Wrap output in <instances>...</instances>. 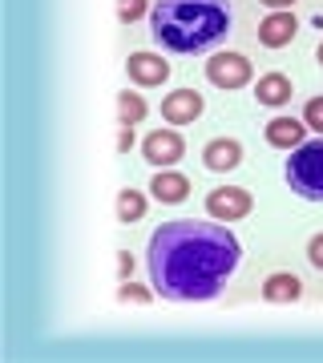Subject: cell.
Masks as SVG:
<instances>
[{
  "instance_id": "52a82bcc",
  "label": "cell",
  "mask_w": 323,
  "mask_h": 363,
  "mask_svg": "<svg viewBox=\"0 0 323 363\" xmlns=\"http://www.w3.org/2000/svg\"><path fill=\"white\" fill-rule=\"evenodd\" d=\"M142 157L158 169H170L174 162L186 157V138L178 133V125H170V130H150L142 138Z\"/></svg>"
},
{
  "instance_id": "5b68a950",
  "label": "cell",
  "mask_w": 323,
  "mask_h": 363,
  "mask_svg": "<svg viewBox=\"0 0 323 363\" xmlns=\"http://www.w3.org/2000/svg\"><path fill=\"white\" fill-rule=\"evenodd\" d=\"M255 210V194L251 190H243V186H214L207 194V214L214 222H239V218H246Z\"/></svg>"
},
{
  "instance_id": "8fae6325",
  "label": "cell",
  "mask_w": 323,
  "mask_h": 363,
  "mask_svg": "<svg viewBox=\"0 0 323 363\" xmlns=\"http://www.w3.org/2000/svg\"><path fill=\"white\" fill-rule=\"evenodd\" d=\"M202 166L210 174H231V169L243 166V142L239 138H210L202 145Z\"/></svg>"
},
{
  "instance_id": "603a6c76",
  "label": "cell",
  "mask_w": 323,
  "mask_h": 363,
  "mask_svg": "<svg viewBox=\"0 0 323 363\" xmlns=\"http://www.w3.org/2000/svg\"><path fill=\"white\" fill-rule=\"evenodd\" d=\"M258 4H267V9H295V0H258Z\"/></svg>"
},
{
  "instance_id": "e0dca14e",
  "label": "cell",
  "mask_w": 323,
  "mask_h": 363,
  "mask_svg": "<svg viewBox=\"0 0 323 363\" xmlns=\"http://www.w3.org/2000/svg\"><path fill=\"white\" fill-rule=\"evenodd\" d=\"M154 286H142L133 283V279H126V283H117V303H138V307H146V303H154Z\"/></svg>"
},
{
  "instance_id": "44dd1931",
  "label": "cell",
  "mask_w": 323,
  "mask_h": 363,
  "mask_svg": "<svg viewBox=\"0 0 323 363\" xmlns=\"http://www.w3.org/2000/svg\"><path fill=\"white\" fill-rule=\"evenodd\" d=\"M133 279V255L129 250H117V283Z\"/></svg>"
},
{
  "instance_id": "9a60e30c",
  "label": "cell",
  "mask_w": 323,
  "mask_h": 363,
  "mask_svg": "<svg viewBox=\"0 0 323 363\" xmlns=\"http://www.w3.org/2000/svg\"><path fill=\"white\" fill-rule=\"evenodd\" d=\"M146 210H150V198H146L142 190H133V186H126V190L117 194V202H114V214H117V222H121V226L142 222Z\"/></svg>"
},
{
  "instance_id": "ffe728a7",
  "label": "cell",
  "mask_w": 323,
  "mask_h": 363,
  "mask_svg": "<svg viewBox=\"0 0 323 363\" xmlns=\"http://www.w3.org/2000/svg\"><path fill=\"white\" fill-rule=\"evenodd\" d=\"M307 262L315 267V271H323V230L307 238Z\"/></svg>"
},
{
  "instance_id": "5bb4252c",
  "label": "cell",
  "mask_w": 323,
  "mask_h": 363,
  "mask_svg": "<svg viewBox=\"0 0 323 363\" xmlns=\"http://www.w3.org/2000/svg\"><path fill=\"white\" fill-rule=\"evenodd\" d=\"M258 295L267 298V303H299L303 298V279L291 271H271L263 279V291Z\"/></svg>"
},
{
  "instance_id": "8992f818",
  "label": "cell",
  "mask_w": 323,
  "mask_h": 363,
  "mask_svg": "<svg viewBox=\"0 0 323 363\" xmlns=\"http://www.w3.org/2000/svg\"><path fill=\"white\" fill-rule=\"evenodd\" d=\"M126 77L133 89H158L170 81V61L154 49H138L126 57Z\"/></svg>"
},
{
  "instance_id": "2e32d148",
  "label": "cell",
  "mask_w": 323,
  "mask_h": 363,
  "mask_svg": "<svg viewBox=\"0 0 323 363\" xmlns=\"http://www.w3.org/2000/svg\"><path fill=\"white\" fill-rule=\"evenodd\" d=\"M146 113H150V105H146V97L138 89L117 93V125H138Z\"/></svg>"
},
{
  "instance_id": "7a4b0ae2",
  "label": "cell",
  "mask_w": 323,
  "mask_h": 363,
  "mask_svg": "<svg viewBox=\"0 0 323 363\" xmlns=\"http://www.w3.org/2000/svg\"><path fill=\"white\" fill-rule=\"evenodd\" d=\"M231 4L226 0H154L150 37L166 52H207L231 33Z\"/></svg>"
},
{
  "instance_id": "d6986e66",
  "label": "cell",
  "mask_w": 323,
  "mask_h": 363,
  "mask_svg": "<svg viewBox=\"0 0 323 363\" xmlns=\"http://www.w3.org/2000/svg\"><path fill=\"white\" fill-rule=\"evenodd\" d=\"M299 117L307 121L311 133H319V138H323V93H319V97H307V101H303V113H299Z\"/></svg>"
},
{
  "instance_id": "7402d4cb",
  "label": "cell",
  "mask_w": 323,
  "mask_h": 363,
  "mask_svg": "<svg viewBox=\"0 0 323 363\" xmlns=\"http://www.w3.org/2000/svg\"><path fill=\"white\" fill-rule=\"evenodd\" d=\"M133 150V125H121L117 130V154H129Z\"/></svg>"
},
{
  "instance_id": "cb8c5ba5",
  "label": "cell",
  "mask_w": 323,
  "mask_h": 363,
  "mask_svg": "<svg viewBox=\"0 0 323 363\" xmlns=\"http://www.w3.org/2000/svg\"><path fill=\"white\" fill-rule=\"evenodd\" d=\"M315 61H319V65H323V40H319V49H315Z\"/></svg>"
},
{
  "instance_id": "ac0fdd59",
  "label": "cell",
  "mask_w": 323,
  "mask_h": 363,
  "mask_svg": "<svg viewBox=\"0 0 323 363\" xmlns=\"http://www.w3.org/2000/svg\"><path fill=\"white\" fill-rule=\"evenodd\" d=\"M154 13V4L150 0H117V21L121 25H133V21H142V16Z\"/></svg>"
},
{
  "instance_id": "30bf717a",
  "label": "cell",
  "mask_w": 323,
  "mask_h": 363,
  "mask_svg": "<svg viewBox=\"0 0 323 363\" xmlns=\"http://www.w3.org/2000/svg\"><path fill=\"white\" fill-rule=\"evenodd\" d=\"M307 121L303 117H291V113H275L267 125H263V138H267V145H275V150H295V145L307 142Z\"/></svg>"
},
{
  "instance_id": "9c48e42d",
  "label": "cell",
  "mask_w": 323,
  "mask_h": 363,
  "mask_svg": "<svg viewBox=\"0 0 323 363\" xmlns=\"http://www.w3.org/2000/svg\"><path fill=\"white\" fill-rule=\"evenodd\" d=\"M202 109H207V101L198 89H170L162 97V121L166 125H194L202 117Z\"/></svg>"
},
{
  "instance_id": "7c38bea8",
  "label": "cell",
  "mask_w": 323,
  "mask_h": 363,
  "mask_svg": "<svg viewBox=\"0 0 323 363\" xmlns=\"http://www.w3.org/2000/svg\"><path fill=\"white\" fill-rule=\"evenodd\" d=\"M150 198L154 202H162V206H178V202H186L190 198V178L186 174H178V169H158L154 182H150Z\"/></svg>"
},
{
  "instance_id": "3957f363",
  "label": "cell",
  "mask_w": 323,
  "mask_h": 363,
  "mask_svg": "<svg viewBox=\"0 0 323 363\" xmlns=\"http://www.w3.org/2000/svg\"><path fill=\"white\" fill-rule=\"evenodd\" d=\"M283 178L291 186V194L307 198V202H323V138H311V142L291 150Z\"/></svg>"
},
{
  "instance_id": "4fadbf2b",
  "label": "cell",
  "mask_w": 323,
  "mask_h": 363,
  "mask_svg": "<svg viewBox=\"0 0 323 363\" xmlns=\"http://www.w3.org/2000/svg\"><path fill=\"white\" fill-rule=\"evenodd\" d=\"M291 97H295V89H291V77L287 73H263L255 81V101L263 109H283Z\"/></svg>"
},
{
  "instance_id": "277c9868",
  "label": "cell",
  "mask_w": 323,
  "mask_h": 363,
  "mask_svg": "<svg viewBox=\"0 0 323 363\" xmlns=\"http://www.w3.org/2000/svg\"><path fill=\"white\" fill-rule=\"evenodd\" d=\"M207 81L214 89H246L255 81V65L243 52H214L207 61Z\"/></svg>"
},
{
  "instance_id": "ba28073f",
  "label": "cell",
  "mask_w": 323,
  "mask_h": 363,
  "mask_svg": "<svg viewBox=\"0 0 323 363\" xmlns=\"http://www.w3.org/2000/svg\"><path fill=\"white\" fill-rule=\"evenodd\" d=\"M258 45L263 49H287L291 40L299 37V16L291 9H271V13L258 21Z\"/></svg>"
},
{
  "instance_id": "6da1fadb",
  "label": "cell",
  "mask_w": 323,
  "mask_h": 363,
  "mask_svg": "<svg viewBox=\"0 0 323 363\" xmlns=\"http://www.w3.org/2000/svg\"><path fill=\"white\" fill-rule=\"evenodd\" d=\"M243 247L226 222L174 218L162 222L146 247L150 283L170 303H207L239 271Z\"/></svg>"
}]
</instances>
